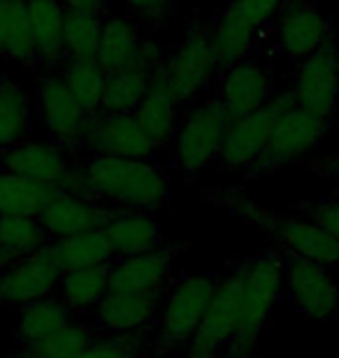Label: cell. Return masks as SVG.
<instances>
[{
	"instance_id": "34",
	"label": "cell",
	"mask_w": 339,
	"mask_h": 358,
	"mask_svg": "<svg viewBox=\"0 0 339 358\" xmlns=\"http://www.w3.org/2000/svg\"><path fill=\"white\" fill-rule=\"evenodd\" d=\"M103 19H105L103 14L66 12V26H63L66 59L96 61L100 31H103Z\"/></svg>"
},
{
	"instance_id": "10",
	"label": "cell",
	"mask_w": 339,
	"mask_h": 358,
	"mask_svg": "<svg viewBox=\"0 0 339 358\" xmlns=\"http://www.w3.org/2000/svg\"><path fill=\"white\" fill-rule=\"evenodd\" d=\"M242 282L244 259L226 263V272H223L219 291H216L205 319L200 321L196 335L186 347V358H226L228 345L235 333Z\"/></svg>"
},
{
	"instance_id": "20",
	"label": "cell",
	"mask_w": 339,
	"mask_h": 358,
	"mask_svg": "<svg viewBox=\"0 0 339 358\" xmlns=\"http://www.w3.org/2000/svg\"><path fill=\"white\" fill-rule=\"evenodd\" d=\"M165 296L158 293L107 291L93 310V328L100 335H128L154 331Z\"/></svg>"
},
{
	"instance_id": "3",
	"label": "cell",
	"mask_w": 339,
	"mask_h": 358,
	"mask_svg": "<svg viewBox=\"0 0 339 358\" xmlns=\"http://www.w3.org/2000/svg\"><path fill=\"white\" fill-rule=\"evenodd\" d=\"M205 198L235 214L237 219L256 226L270 238V245H277L284 254H295L321 266L339 268V240L316 221L307 217H277L240 191L209 189L205 191Z\"/></svg>"
},
{
	"instance_id": "6",
	"label": "cell",
	"mask_w": 339,
	"mask_h": 358,
	"mask_svg": "<svg viewBox=\"0 0 339 358\" xmlns=\"http://www.w3.org/2000/svg\"><path fill=\"white\" fill-rule=\"evenodd\" d=\"M335 268L284 254V296L293 314L307 324L339 321V279Z\"/></svg>"
},
{
	"instance_id": "15",
	"label": "cell",
	"mask_w": 339,
	"mask_h": 358,
	"mask_svg": "<svg viewBox=\"0 0 339 358\" xmlns=\"http://www.w3.org/2000/svg\"><path fill=\"white\" fill-rule=\"evenodd\" d=\"M186 242H165L163 247L151 252L112 261L110 291H133V293H158L165 296L175 284L179 272L175 263Z\"/></svg>"
},
{
	"instance_id": "45",
	"label": "cell",
	"mask_w": 339,
	"mask_h": 358,
	"mask_svg": "<svg viewBox=\"0 0 339 358\" xmlns=\"http://www.w3.org/2000/svg\"><path fill=\"white\" fill-rule=\"evenodd\" d=\"M24 3H31V0H24Z\"/></svg>"
},
{
	"instance_id": "33",
	"label": "cell",
	"mask_w": 339,
	"mask_h": 358,
	"mask_svg": "<svg viewBox=\"0 0 339 358\" xmlns=\"http://www.w3.org/2000/svg\"><path fill=\"white\" fill-rule=\"evenodd\" d=\"M49 242L52 238L38 217H0V249L14 259L40 252Z\"/></svg>"
},
{
	"instance_id": "18",
	"label": "cell",
	"mask_w": 339,
	"mask_h": 358,
	"mask_svg": "<svg viewBox=\"0 0 339 358\" xmlns=\"http://www.w3.org/2000/svg\"><path fill=\"white\" fill-rule=\"evenodd\" d=\"M121 210L100 203L98 198L79 191L59 189L54 198L49 200L45 210L40 212V224L45 226L47 235L52 240L70 238V235L100 231L117 217Z\"/></svg>"
},
{
	"instance_id": "4",
	"label": "cell",
	"mask_w": 339,
	"mask_h": 358,
	"mask_svg": "<svg viewBox=\"0 0 339 358\" xmlns=\"http://www.w3.org/2000/svg\"><path fill=\"white\" fill-rule=\"evenodd\" d=\"M223 272H226V266L223 270L179 272L175 284L165 293L161 314H158L154 328V345L158 354L189 347L216 291H219Z\"/></svg>"
},
{
	"instance_id": "22",
	"label": "cell",
	"mask_w": 339,
	"mask_h": 358,
	"mask_svg": "<svg viewBox=\"0 0 339 358\" xmlns=\"http://www.w3.org/2000/svg\"><path fill=\"white\" fill-rule=\"evenodd\" d=\"M182 103L177 100L175 91L170 89L168 80H165L163 66L156 70L149 82L147 96L137 105L135 119L147 133V138L154 142L156 149L168 147L175 142L179 121H182Z\"/></svg>"
},
{
	"instance_id": "25",
	"label": "cell",
	"mask_w": 339,
	"mask_h": 358,
	"mask_svg": "<svg viewBox=\"0 0 339 358\" xmlns=\"http://www.w3.org/2000/svg\"><path fill=\"white\" fill-rule=\"evenodd\" d=\"M49 254H52V259L61 268L63 275L114 261L112 247L107 242L103 228L100 231H89V233L70 235V238L52 240L49 242Z\"/></svg>"
},
{
	"instance_id": "30",
	"label": "cell",
	"mask_w": 339,
	"mask_h": 358,
	"mask_svg": "<svg viewBox=\"0 0 339 358\" xmlns=\"http://www.w3.org/2000/svg\"><path fill=\"white\" fill-rule=\"evenodd\" d=\"M35 121V107L17 82L3 80L0 87V149L24 142Z\"/></svg>"
},
{
	"instance_id": "24",
	"label": "cell",
	"mask_w": 339,
	"mask_h": 358,
	"mask_svg": "<svg viewBox=\"0 0 339 358\" xmlns=\"http://www.w3.org/2000/svg\"><path fill=\"white\" fill-rule=\"evenodd\" d=\"M28 7V21L35 40L38 63L56 66L66 59V45H63V26H66V10L59 0H31Z\"/></svg>"
},
{
	"instance_id": "14",
	"label": "cell",
	"mask_w": 339,
	"mask_h": 358,
	"mask_svg": "<svg viewBox=\"0 0 339 358\" xmlns=\"http://www.w3.org/2000/svg\"><path fill=\"white\" fill-rule=\"evenodd\" d=\"M38 119L45 133L56 145L77 152L86 128H89L91 114L77 103L75 96L66 87L61 75H45L38 82Z\"/></svg>"
},
{
	"instance_id": "21",
	"label": "cell",
	"mask_w": 339,
	"mask_h": 358,
	"mask_svg": "<svg viewBox=\"0 0 339 358\" xmlns=\"http://www.w3.org/2000/svg\"><path fill=\"white\" fill-rule=\"evenodd\" d=\"M272 73L265 63L244 59L219 75L216 80L219 96L216 98L230 119H242L268 103L272 98Z\"/></svg>"
},
{
	"instance_id": "41",
	"label": "cell",
	"mask_w": 339,
	"mask_h": 358,
	"mask_svg": "<svg viewBox=\"0 0 339 358\" xmlns=\"http://www.w3.org/2000/svg\"><path fill=\"white\" fill-rule=\"evenodd\" d=\"M12 261H17V259H14V256L12 254H7L5 252V249H0V270H3V268H7V266H10V263Z\"/></svg>"
},
{
	"instance_id": "31",
	"label": "cell",
	"mask_w": 339,
	"mask_h": 358,
	"mask_svg": "<svg viewBox=\"0 0 339 358\" xmlns=\"http://www.w3.org/2000/svg\"><path fill=\"white\" fill-rule=\"evenodd\" d=\"M100 338V333L93 324H84L82 319L72 321L70 326L52 333L45 340H38L33 345H24L14 358H75L86 347Z\"/></svg>"
},
{
	"instance_id": "5",
	"label": "cell",
	"mask_w": 339,
	"mask_h": 358,
	"mask_svg": "<svg viewBox=\"0 0 339 358\" xmlns=\"http://www.w3.org/2000/svg\"><path fill=\"white\" fill-rule=\"evenodd\" d=\"M333 121H326L316 114L302 110L295 103L293 93H281V110L277 117V124L272 128V135L268 140V147L263 149L261 159L247 170L251 177H261L277 173V170L291 166V163L305 159L312 149L319 147V142L326 138L333 128Z\"/></svg>"
},
{
	"instance_id": "8",
	"label": "cell",
	"mask_w": 339,
	"mask_h": 358,
	"mask_svg": "<svg viewBox=\"0 0 339 358\" xmlns=\"http://www.w3.org/2000/svg\"><path fill=\"white\" fill-rule=\"evenodd\" d=\"M163 73L179 103H196L198 96H203L221 75L212 31H207L200 24H191L179 47L168 54L163 63Z\"/></svg>"
},
{
	"instance_id": "1",
	"label": "cell",
	"mask_w": 339,
	"mask_h": 358,
	"mask_svg": "<svg viewBox=\"0 0 339 358\" xmlns=\"http://www.w3.org/2000/svg\"><path fill=\"white\" fill-rule=\"evenodd\" d=\"M79 193L126 212H147L168 203V179L151 161L89 156L79 161Z\"/></svg>"
},
{
	"instance_id": "28",
	"label": "cell",
	"mask_w": 339,
	"mask_h": 358,
	"mask_svg": "<svg viewBox=\"0 0 339 358\" xmlns=\"http://www.w3.org/2000/svg\"><path fill=\"white\" fill-rule=\"evenodd\" d=\"M59 189L0 170V217H40Z\"/></svg>"
},
{
	"instance_id": "17",
	"label": "cell",
	"mask_w": 339,
	"mask_h": 358,
	"mask_svg": "<svg viewBox=\"0 0 339 358\" xmlns=\"http://www.w3.org/2000/svg\"><path fill=\"white\" fill-rule=\"evenodd\" d=\"M281 110V93L270 98L261 110L247 114L242 119H233L228 126L226 140H223L221 156L216 166L223 173H237L247 170L261 159L263 149L268 147V140L272 135V128L277 124Z\"/></svg>"
},
{
	"instance_id": "38",
	"label": "cell",
	"mask_w": 339,
	"mask_h": 358,
	"mask_svg": "<svg viewBox=\"0 0 339 358\" xmlns=\"http://www.w3.org/2000/svg\"><path fill=\"white\" fill-rule=\"evenodd\" d=\"M19 0H0V56H5L7 49V40H10V31H12V21H14V12H17Z\"/></svg>"
},
{
	"instance_id": "16",
	"label": "cell",
	"mask_w": 339,
	"mask_h": 358,
	"mask_svg": "<svg viewBox=\"0 0 339 358\" xmlns=\"http://www.w3.org/2000/svg\"><path fill=\"white\" fill-rule=\"evenodd\" d=\"M63 272L49 254V245L21 256L0 270V307H26L59 291Z\"/></svg>"
},
{
	"instance_id": "27",
	"label": "cell",
	"mask_w": 339,
	"mask_h": 358,
	"mask_svg": "<svg viewBox=\"0 0 339 358\" xmlns=\"http://www.w3.org/2000/svg\"><path fill=\"white\" fill-rule=\"evenodd\" d=\"M144 35L133 19L128 17H105L103 19V31H100V42H98V66L105 73L119 70L128 66L137 49H140Z\"/></svg>"
},
{
	"instance_id": "2",
	"label": "cell",
	"mask_w": 339,
	"mask_h": 358,
	"mask_svg": "<svg viewBox=\"0 0 339 358\" xmlns=\"http://www.w3.org/2000/svg\"><path fill=\"white\" fill-rule=\"evenodd\" d=\"M284 296V252L277 245L244 256V282L235 333L226 358H256L274 307Z\"/></svg>"
},
{
	"instance_id": "26",
	"label": "cell",
	"mask_w": 339,
	"mask_h": 358,
	"mask_svg": "<svg viewBox=\"0 0 339 358\" xmlns=\"http://www.w3.org/2000/svg\"><path fill=\"white\" fill-rule=\"evenodd\" d=\"M110 277H112V261L96 268L66 272L59 284V298L79 319L96 310L100 300L107 296V291H110Z\"/></svg>"
},
{
	"instance_id": "9",
	"label": "cell",
	"mask_w": 339,
	"mask_h": 358,
	"mask_svg": "<svg viewBox=\"0 0 339 358\" xmlns=\"http://www.w3.org/2000/svg\"><path fill=\"white\" fill-rule=\"evenodd\" d=\"M284 3L286 0H230L212 28V42L221 73L249 59L258 31L277 17Z\"/></svg>"
},
{
	"instance_id": "7",
	"label": "cell",
	"mask_w": 339,
	"mask_h": 358,
	"mask_svg": "<svg viewBox=\"0 0 339 358\" xmlns=\"http://www.w3.org/2000/svg\"><path fill=\"white\" fill-rule=\"evenodd\" d=\"M228 112L219 98L205 100L182 112L175 135V163L186 177L203 173L205 168L216 166L230 126Z\"/></svg>"
},
{
	"instance_id": "23",
	"label": "cell",
	"mask_w": 339,
	"mask_h": 358,
	"mask_svg": "<svg viewBox=\"0 0 339 358\" xmlns=\"http://www.w3.org/2000/svg\"><path fill=\"white\" fill-rule=\"evenodd\" d=\"M103 231L112 247L114 259H128V256L151 252V249H158L168 242L158 224L147 212H119Z\"/></svg>"
},
{
	"instance_id": "42",
	"label": "cell",
	"mask_w": 339,
	"mask_h": 358,
	"mask_svg": "<svg viewBox=\"0 0 339 358\" xmlns=\"http://www.w3.org/2000/svg\"><path fill=\"white\" fill-rule=\"evenodd\" d=\"M335 59H337V66H339V38H335Z\"/></svg>"
},
{
	"instance_id": "43",
	"label": "cell",
	"mask_w": 339,
	"mask_h": 358,
	"mask_svg": "<svg viewBox=\"0 0 339 358\" xmlns=\"http://www.w3.org/2000/svg\"><path fill=\"white\" fill-rule=\"evenodd\" d=\"M335 193H337V196H339V179H337V191H335Z\"/></svg>"
},
{
	"instance_id": "11",
	"label": "cell",
	"mask_w": 339,
	"mask_h": 358,
	"mask_svg": "<svg viewBox=\"0 0 339 358\" xmlns=\"http://www.w3.org/2000/svg\"><path fill=\"white\" fill-rule=\"evenodd\" d=\"M0 170L63 191H79V161L56 142H17L0 149Z\"/></svg>"
},
{
	"instance_id": "44",
	"label": "cell",
	"mask_w": 339,
	"mask_h": 358,
	"mask_svg": "<svg viewBox=\"0 0 339 358\" xmlns=\"http://www.w3.org/2000/svg\"><path fill=\"white\" fill-rule=\"evenodd\" d=\"M3 80H5V77H0V87H3Z\"/></svg>"
},
{
	"instance_id": "39",
	"label": "cell",
	"mask_w": 339,
	"mask_h": 358,
	"mask_svg": "<svg viewBox=\"0 0 339 358\" xmlns=\"http://www.w3.org/2000/svg\"><path fill=\"white\" fill-rule=\"evenodd\" d=\"M66 12H79V14H103L105 0H59Z\"/></svg>"
},
{
	"instance_id": "12",
	"label": "cell",
	"mask_w": 339,
	"mask_h": 358,
	"mask_svg": "<svg viewBox=\"0 0 339 358\" xmlns=\"http://www.w3.org/2000/svg\"><path fill=\"white\" fill-rule=\"evenodd\" d=\"M89 156H117V159L151 161L156 147L137 124L135 112H98L91 117L82 142Z\"/></svg>"
},
{
	"instance_id": "13",
	"label": "cell",
	"mask_w": 339,
	"mask_h": 358,
	"mask_svg": "<svg viewBox=\"0 0 339 358\" xmlns=\"http://www.w3.org/2000/svg\"><path fill=\"white\" fill-rule=\"evenodd\" d=\"M291 93L302 110L335 124L339 112V66L335 59V42L300 61L293 75Z\"/></svg>"
},
{
	"instance_id": "37",
	"label": "cell",
	"mask_w": 339,
	"mask_h": 358,
	"mask_svg": "<svg viewBox=\"0 0 339 358\" xmlns=\"http://www.w3.org/2000/svg\"><path fill=\"white\" fill-rule=\"evenodd\" d=\"M124 5L128 19L151 21V24L165 21L175 10V0H124Z\"/></svg>"
},
{
	"instance_id": "19",
	"label": "cell",
	"mask_w": 339,
	"mask_h": 358,
	"mask_svg": "<svg viewBox=\"0 0 339 358\" xmlns=\"http://www.w3.org/2000/svg\"><path fill=\"white\" fill-rule=\"evenodd\" d=\"M277 40L286 56L302 61L335 42V35L328 19L314 3L286 0L277 12Z\"/></svg>"
},
{
	"instance_id": "36",
	"label": "cell",
	"mask_w": 339,
	"mask_h": 358,
	"mask_svg": "<svg viewBox=\"0 0 339 358\" xmlns=\"http://www.w3.org/2000/svg\"><path fill=\"white\" fill-rule=\"evenodd\" d=\"M295 210H300L307 219L316 221L319 226H323L330 235H335L339 240V196L330 198H319L314 203H302L295 205Z\"/></svg>"
},
{
	"instance_id": "29",
	"label": "cell",
	"mask_w": 339,
	"mask_h": 358,
	"mask_svg": "<svg viewBox=\"0 0 339 358\" xmlns=\"http://www.w3.org/2000/svg\"><path fill=\"white\" fill-rule=\"evenodd\" d=\"M72 321L79 319L63 305V300L59 296H49L38 300V303L21 307L19 326L14 335H17L21 345H33V342L45 340L52 333L70 326Z\"/></svg>"
},
{
	"instance_id": "35",
	"label": "cell",
	"mask_w": 339,
	"mask_h": 358,
	"mask_svg": "<svg viewBox=\"0 0 339 358\" xmlns=\"http://www.w3.org/2000/svg\"><path fill=\"white\" fill-rule=\"evenodd\" d=\"M161 356L154 345V331L128 335H100L91 347L75 358H156Z\"/></svg>"
},
{
	"instance_id": "32",
	"label": "cell",
	"mask_w": 339,
	"mask_h": 358,
	"mask_svg": "<svg viewBox=\"0 0 339 358\" xmlns=\"http://www.w3.org/2000/svg\"><path fill=\"white\" fill-rule=\"evenodd\" d=\"M63 82L75 96V100L84 107L86 114L96 117L103 110V93L107 73L98 66V61H72L68 59L63 68Z\"/></svg>"
},
{
	"instance_id": "40",
	"label": "cell",
	"mask_w": 339,
	"mask_h": 358,
	"mask_svg": "<svg viewBox=\"0 0 339 358\" xmlns=\"http://www.w3.org/2000/svg\"><path fill=\"white\" fill-rule=\"evenodd\" d=\"M314 170V173H319L323 177H328V179H339V154H333V156H328V159H323L321 163H314V166H309Z\"/></svg>"
}]
</instances>
